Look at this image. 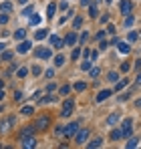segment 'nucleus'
I'll list each match as a JSON object with an SVG mask.
<instances>
[{"label":"nucleus","instance_id":"nucleus-1","mask_svg":"<svg viewBox=\"0 0 141 149\" xmlns=\"http://www.w3.org/2000/svg\"><path fill=\"white\" fill-rule=\"evenodd\" d=\"M87 139H89V129H79L77 135H75V143L77 145H85Z\"/></svg>","mask_w":141,"mask_h":149},{"label":"nucleus","instance_id":"nucleus-2","mask_svg":"<svg viewBox=\"0 0 141 149\" xmlns=\"http://www.w3.org/2000/svg\"><path fill=\"white\" fill-rule=\"evenodd\" d=\"M77 131H79V123H69L65 127V133H63V135H65L67 139H73V137L77 135Z\"/></svg>","mask_w":141,"mask_h":149},{"label":"nucleus","instance_id":"nucleus-3","mask_svg":"<svg viewBox=\"0 0 141 149\" xmlns=\"http://www.w3.org/2000/svg\"><path fill=\"white\" fill-rule=\"evenodd\" d=\"M20 145L26 149H32V147H36V139L32 137V135H26V137H20Z\"/></svg>","mask_w":141,"mask_h":149},{"label":"nucleus","instance_id":"nucleus-4","mask_svg":"<svg viewBox=\"0 0 141 149\" xmlns=\"http://www.w3.org/2000/svg\"><path fill=\"white\" fill-rule=\"evenodd\" d=\"M119 8H121V14H125V16H129V14H131V10H133V4H131L129 0H121V4H119Z\"/></svg>","mask_w":141,"mask_h":149},{"label":"nucleus","instance_id":"nucleus-5","mask_svg":"<svg viewBox=\"0 0 141 149\" xmlns=\"http://www.w3.org/2000/svg\"><path fill=\"white\" fill-rule=\"evenodd\" d=\"M131 127H133V119H125L123 121V129H121V133H123V137H129L131 135Z\"/></svg>","mask_w":141,"mask_h":149},{"label":"nucleus","instance_id":"nucleus-6","mask_svg":"<svg viewBox=\"0 0 141 149\" xmlns=\"http://www.w3.org/2000/svg\"><path fill=\"white\" fill-rule=\"evenodd\" d=\"M48 123H50V117H48V115H40V117L36 119L34 127H36V129H45V127H48Z\"/></svg>","mask_w":141,"mask_h":149},{"label":"nucleus","instance_id":"nucleus-7","mask_svg":"<svg viewBox=\"0 0 141 149\" xmlns=\"http://www.w3.org/2000/svg\"><path fill=\"white\" fill-rule=\"evenodd\" d=\"M73 107H75V103H73V101H65L63 111H61V117H69L70 113H73Z\"/></svg>","mask_w":141,"mask_h":149},{"label":"nucleus","instance_id":"nucleus-8","mask_svg":"<svg viewBox=\"0 0 141 149\" xmlns=\"http://www.w3.org/2000/svg\"><path fill=\"white\" fill-rule=\"evenodd\" d=\"M48 42L54 47V49H61V47H65V40H61L59 36H54V34H50L48 36Z\"/></svg>","mask_w":141,"mask_h":149},{"label":"nucleus","instance_id":"nucleus-9","mask_svg":"<svg viewBox=\"0 0 141 149\" xmlns=\"http://www.w3.org/2000/svg\"><path fill=\"white\" fill-rule=\"evenodd\" d=\"M50 54H52V52H50L48 49H38L36 50V58H43V61H48Z\"/></svg>","mask_w":141,"mask_h":149},{"label":"nucleus","instance_id":"nucleus-10","mask_svg":"<svg viewBox=\"0 0 141 149\" xmlns=\"http://www.w3.org/2000/svg\"><path fill=\"white\" fill-rule=\"evenodd\" d=\"M30 47H32V45H30V40H22V42H20V45H18V52H20V54H26V52H28V50H30Z\"/></svg>","mask_w":141,"mask_h":149},{"label":"nucleus","instance_id":"nucleus-11","mask_svg":"<svg viewBox=\"0 0 141 149\" xmlns=\"http://www.w3.org/2000/svg\"><path fill=\"white\" fill-rule=\"evenodd\" d=\"M111 93H113V91H109V89H105V91H101V93L97 95V103H103L105 99H109V97H111Z\"/></svg>","mask_w":141,"mask_h":149},{"label":"nucleus","instance_id":"nucleus-12","mask_svg":"<svg viewBox=\"0 0 141 149\" xmlns=\"http://www.w3.org/2000/svg\"><path fill=\"white\" fill-rule=\"evenodd\" d=\"M115 123H119V113H113V115H109V117H107V121H105V125H109V127H113Z\"/></svg>","mask_w":141,"mask_h":149},{"label":"nucleus","instance_id":"nucleus-13","mask_svg":"<svg viewBox=\"0 0 141 149\" xmlns=\"http://www.w3.org/2000/svg\"><path fill=\"white\" fill-rule=\"evenodd\" d=\"M101 145H103V139H101V137H97V139H93V141L87 143V147H89V149H97V147H101Z\"/></svg>","mask_w":141,"mask_h":149},{"label":"nucleus","instance_id":"nucleus-14","mask_svg":"<svg viewBox=\"0 0 141 149\" xmlns=\"http://www.w3.org/2000/svg\"><path fill=\"white\" fill-rule=\"evenodd\" d=\"M75 42H77V34H75V32H70L69 36L65 38V45H69V47H73Z\"/></svg>","mask_w":141,"mask_h":149},{"label":"nucleus","instance_id":"nucleus-15","mask_svg":"<svg viewBox=\"0 0 141 149\" xmlns=\"http://www.w3.org/2000/svg\"><path fill=\"white\" fill-rule=\"evenodd\" d=\"M0 12H12V2H2L0 4Z\"/></svg>","mask_w":141,"mask_h":149},{"label":"nucleus","instance_id":"nucleus-16","mask_svg":"<svg viewBox=\"0 0 141 149\" xmlns=\"http://www.w3.org/2000/svg\"><path fill=\"white\" fill-rule=\"evenodd\" d=\"M117 49L121 50V52H123V54H129V45H127V42H117Z\"/></svg>","mask_w":141,"mask_h":149},{"label":"nucleus","instance_id":"nucleus-17","mask_svg":"<svg viewBox=\"0 0 141 149\" xmlns=\"http://www.w3.org/2000/svg\"><path fill=\"white\" fill-rule=\"evenodd\" d=\"M121 137H123L121 129H113V131H111V139H113V141H117V139H121Z\"/></svg>","mask_w":141,"mask_h":149},{"label":"nucleus","instance_id":"nucleus-18","mask_svg":"<svg viewBox=\"0 0 141 149\" xmlns=\"http://www.w3.org/2000/svg\"><path fill=\"white\" fill-rule=\"evenodd\" d=\"M54 12H57V4H52V2H50V4H48V12H47V16H48V18H52V16H54Z\"/></svg>","mask_w":141,"mask_h":149},{"label":"nucleus","instance_id":"nucleus-19","mask_svg":"<svg viewBox=\"0 0 141 149\" xmlns=\"http://www.w3.org/2000/svg\"><path fill=\"white\" fill-rule=\"evenodd\" d=\"M65 61H67V58H65L63 54H59V56L54 58V67H63V65H65Z\"/></svg>","mask_w":141,"mask_h":149},{"label":"nucleus","instance_id":"nucleus-20","mask_svg":"<svg viewBox=\"0 0 141 149\" xmlns=\"http://www.w3.org/2000/svg\"><path fill=\"white\" fill-rule=\"evenodd\" d=\"M24 34H26V30H24V28H20V30H16V32H14V38H16V40H22Z\"/></svg>","mask_w":141,"mask_h":149},{"label":"nucleus","instance_id":"nucleus-21","mask_svg":"<svg viewBox=\"0 0 141 149\" xmlns=\"http://www.w3.org/2000/svg\"><path fill=\"white\" fill-rule=\"evenodd\" d=\"M47 34H48V32L45 30V28H43V30H36V34H34V38H36V40H40V38H45Z\"/></svg>","mask_w":141,"mask_h":149},{"label":"nucleus","instance_id":"nucleus-22","mask_svg":"<svg viewBox=\"0 0 141 149\" xmlns=\"http://www.w3.org/2000/svg\"><path fill=\"white\" fill-rule=\"evenodd\" d=\"M137 143H139V139H137V137H131V139L127 141V147H129V149H131V147H137Z\"/></svg>","mask_w":141,"mask_h":149},{"label":"nucleus","instance_id":"nucleus-23","mask_svg":"<svg viewBox=\"0 0 141 149\" xmlns=\"http://www.w3.org/2000/svg\"><path fill=\"white\" fill-rule=\"evenodd\" d=\"M34 129H36V127H26V129H24L22 133H20V137H26V135H32V133H34Z\"/></svg>","mask_w":141,"mask_h":149},{"label":"nucleus","instance_id":"nucleus-24","mask_svg":"<svg viewBox=\"0 0 141 149\" xmlns=\"http://www.w3.org/2000/svg\"><path fill=\"white\" fill-rule=\"evenodd\" d=\"M26 74H28V69H18V71H16V77H18V79H24V77H26Z\"/></svg>","mask_w":141,"mask_h":149},{"label":"nucleus","instance_id":"nucleus-25","mask_svg":"<svg viewBox=\"0 0 141 149\" xmlns=\"http://www.w3.org/2000/svg\"><path fill=\"white\" fill-rule=\"evenodd\" d=\"M125 85H127V79H123V81H117V85H115V91H121V89H125Z\"/></svg>","mask_w":141,"mask_h":149},{"label":"nucleus","instance_id":"nucleus-26","mask_svg":"<svg viewBox=\"0 0 141 149\" xmlns=\"http://www.w3.org/2000/svg\"><path fill=\"white\" fill-rule=\"evenodd\" d=\"M87 89V85L83 83V81H79V83H75V91H85Z\"/></svg>","mask_w":141,"mask_h":149},{"label":"nucleus","instance_id":"nucleus-27","mask_svg":"<svg viewBox=\"0 0 141 149\" xmlns=\"http://www.w3.org/2000/svg\"><path fill=\"white\" fill-rule=\"evenodd\" d=\"M32 111H34V107H30V105L22 107V115H32Z\"/></svg>","mask_w":141,"mask_h":149},{"label":"nucleus","instance_id":"nucleus-28","mask_svg":"<svg viewBox=\"0 0 141 149\" xmlns=\"http://www.w3.org/2000/svg\"><path fill=\"white\" fill-rule=\"evenodd\" d=\"M52 101H57V97H54V95H47V97L40 99V103H52Z\"/></svg>","mask_w":141,"mask_h":149},{"label":"nucleus","instance_id":"nucleus-29","mask_svg":"<svg viewBox=\"0 0 141 149\" xmlns=\"http://www.w3.org/2000/svg\"><path fill=\"white\" fill-rule=\"evenodd\" d=\"M127 38H129V42H135V40L139 38V32H129V36H127Z\"/></svg>","mask_w":141,"mask_h":149},{"label":"nucleus","instance_id":"nucleus-30","mask_svg":"<svg viewBox=\"0 0 141 149\" xmlns=\"http://www.w3.org/2000/svg\"><path fill=\"white\" fill-rule=\"evenodd\" d=\"M89 16H91V18H95V16H97V6H95V4H91V6H89Z\"/></svg>","mask_w":141,"mask_h":149},{"label":"nucleus","instance_id":"nucleus-31","mask_svg":"<svg viewBox=\"0 0 141 149\" xmlns=\"http://www.w3.org/2000/svg\"><path fill=\"white\" fill-rule=\"evenodd\" d=\"M69 93H70V87H69V85H65V87H61V95H63V97H67Z\"/></svg>","mask_w":141,"mask_h":149},{"label":"nucleus","instance_id":"nucleus-32","mask_svg":"<svg viewBox=\"0 0 141 149\" xmlns=\"http://www.w3.org/2000/svg\"><path fill=\"white\" fill-rule=\"evenodd\" d=\"M30 24H40V16L32 14V16H30Z\"/></svg>","mask_w":141,"mask_h":149},{"label":"nucleus","instance_id":"nucleus-33","mask_svg":"<svg viewBox=\"0 0 141 149\" xmlns=\"http://www.w3.org/2000/svg\"><path fill=\"white\" fill-rule=\"evenodd\" d=\"M81 24H83V18H81V16H77V18H75V22H73V28H79Z\"/></svg>","mask_w":141,"mask_h":149},{"label":"nucleus","instance_id":"nucleus-34","mask_svg":"<svg viewBox=\"0 0 141 149\" xmlns=\"http://www.w3.org/2000/svg\"><path fill=\"white\" fill-rule=\"evenodd\" d=\"M81 69H83V71H89V69H91V61H87V58H85V63L81 65Z\"/></svg>","mask_w":141,"mask_h":149},{"label":"nucleus","instance_id":"nucleus-35","mask_svg":"<svg viewBox=\"0 0 141 149\" xmlns=\"http://www.w3.org/2000/svg\"><path fill=\"white\" fill-rule=\"evenodd\" d=\"M22 14L24 16H32V6H26V8L22 10Z\"/></svg>","mask_w":141,"mask_h":149},{"label":"nucleus","instance_id":"nucleus-36","mask_svg":"<svg viewBox=\"0 0 141 149\" xmlns=\"http://www.w3.org/2000/svg\"><path fill=\"white\" fill-rule=\"evenodd\" d=\"M89 77L97 79V77H99V69H89Z\"/></svg>","mask_w":141,"mask_h":149},{"label":"nucleus","instance_id":"nucleus-37","mask_svg":"<svg viewBox=\"0 0 141 149\" xmlns=\"http://www.w3.org/2000/svg\"><path fill=\"white\" fill-rule=\"evenodd\" d=\"M107 79H109V81H111V83H117V73H109V77H107Z\"/></svg>","mask_w":141,"mask_h":149},{"label":"nucleus","instance_id":"nucleus-38","mask_svg":"<svg viewBox=\"0 0 141 149\" xmlns=\"http://www.w3.org/2000/svg\"><path fill=\"white\" fill-rule=\"evenodd\" d=\"M129 69H131V65H129V63H123V65H121V73H127Z\"/></svg>","mask_w":141,"mask_h":149},{"label":"nucleus","instance_id":"nucleus-39","mask_svg":"<svg viewBox=\"0 0 141 149\" xmlns=\"http://www.w3.org/2000/svg\"><path fill=\"white\" fill-rule=\"evenodd\" d=\"M40 73H43V71H40V67H38V65H34V67H32V74H36V77H38Z\"/></svg>","mask_w":141,"mask_h":149},{"label":"nucleus","instance_id":"nucleus-40","mask_svg":"<svg viewBox=\"0 0 141 149\" xmlns=\"http://www.w3.org/2000/svg\"><path fill=\"white\" fill-rule=\"evenodd\" d=\"M12 58V52H2V61H10Z\"/></svg>","mask_w":141,"mask_h":149},{"label":"nucleus","instance_id":"nucleus-41","mask_svg":"<svg viewBox=\"0 0 141 149\" xmlns=\"http://www.w3.org/2000/svg\"><path fill=\"white\" fill-rule=\"evenodd\" d=\"M45 77H47V79H52V77H54V69H48L47 73H45Z\"/></svg>","mask_w":141,"mask_h":149},{"label":"nucleus","instance_id":"nucleus-42","mask_svg":"<svg viewBox=\"0 0 141 149\" xmlns=\"http://www.w3.org/2000/svg\"><path fill=\"white\" fill-rule=\"evenodd\" d=\"M79 54H81V50L75 49V50H73V54H70V58H73V61H75V58H79Z\"/></svg>","mask_w":141,"mask_h":149},{"label":"nucleus","instance_id":"nucleus-43","mask_svg":"<svg viewBox=\"0 0 141 149\" xmlns=\"http://www.w3.org/2000/svg\"><path fill=\"white\" fill-rule=\"evenodd\" d=\"M133 22H135V20H133L131 16H127V18H125V26H133Z\"/></svg>","mask_w":141,"mask_h":149},{"label":"nucleus","instance_id":"nucleus-44","mask_svg":"<svg viewBox=\"0 0 141 149\" xmlns=\"http://www.w3.org/2000/svg\"><path fill=\"white\" fill-rule=\"evenodd\" d=\"M87 38H89V32H83V34H81V38H79V42H85Z\"/></svg>","mask_w":141,"mask_h":149},{"label":"nucleus","instance_id":"nucleus-45","mask_svg":"<svg viewBox=\"0 0 141 149\" xmlns=\"http://www.w3.org/2000/svg\"><path fill=\"white\" fill-rule=\"evenodd\" d=\"M63 133H65V129H63V127H57V129H54V135H59V137H61Z\"/></svg>","mask_w":141,"mask_h":149},{"label":"nucleus","instance_id":"nucleus-46","mask_svg":"<svg viewBox=\"0 0 141 149\" xmlns=\"http://www.w3.org/2000/svg\"><path fill=\"white\" fill-rule=\"evenodd\" d=\"M59 8H61V10H69V4H67V2H61Z\"/></svg>","mask_w":141,"mask_h":149},{"label":"nucleus","instance_id":"nucleus-47","mask_svg":"<svg viewBox=\"0 0 141 149\" xmlns=\"http://www.w3.org/2000/svg\"><path fill=\"white\" fill-rule=\"evenodd\" d=\"M4 22H8V16L6 14H0V24H4Z\"/></svg>","mask_w":141,"mask_h":149},{"label":"nucleus","instance_id":"nucleus-48","mask_svg":"<svg viewBox=\"0 0 141 149\" xmlns=\"http://www.w3.org/2000/svg\"><path fill=\"white\" fill-rule=\"evenodd\" d=\"M107 32H109V34H113V32H115V26L109 24V26H107Z\"/></svg>","mask_w":141,"mask_h":149},{"label":"nucleus","instance_id":"nucleus-49","mask_svg":"<svg viewBox=\"0 0 141 149\" xmlns=\"http://www.w3.org/2000/svg\"><path fill=\"white\" fill-rule=\"evenodd\" d=\"M83 56H85V58H89V56H91V50L85 49V50H83Z\"/></svg>","mask_w":141,"mask_h":149},{"label":"nucleus","instance_id":"nucleus-50","mask_svg":"<svg viewBox=\"0 0 141 149\" xmlns=\"http://www.w3.org/2000/svg\"><path fill=\"white\" fill-rule=\"evenodd\" d=\"M107 47H109V42H107V40H103V42H101V50H105Z\"/></svg>","mask_w":141,"mask_h":149},{"label":"nucleus","instance_id":"nucleus-51","mask_svg":"<svg viewBox=\"0 0 141 149\" xmlns=\"http://www.w3.org/2000/svg\"><path fill=\"white\" fill-rule=\"evenodd\" d=\"M89 2H91V0H81V4H83V6H87Z\"/></svg>","mask_w":141,"mask_h":149},{"label":"nucleus","instance_id":"nucleus-52","mask_svg":"<svg viewBox=\"0 0 141 149\" xmlns=\"http://www.w3.org/2000/svg\"><path fill=\"white\" fill-rule=\"evenodd\" d=\"M137 85H141V73L137 74Z\"/></svg>","mask_w":141,"mask_h":149},{"label":"nucleus","instance_id":"nucleus-53","mask_svg":"<svg viewBox=\"0 0 141 149\" xmlns=\"http://www.w3.org/2000/svg\"><path fill=\"white\" fill-rule=\"evenodd\" d=\"M2 99H4V93H2V91H0V101H2Z\"/></svg>","mask_w":141,"mask_h":149},{"label":"nucleus","instance_id":"nucleus-54","mask_svg":"<svg viewBox=\"0 0 141 149\" xmlns=\"http://www.w3.org/2000/svg\"><path fill=\"white\" fill-rule=\"evenodd\" d=\"M18 2H20V4H26V2H28V0H18Z\"/></svg>","mask_w":141,"mask_h":149},{"label":"nucleus","instance_id":"nucleus-55","mask_svg":"<svg viewBox=\"0 0 141 149\" xmlns=\"http://www.w3.org/2000/svg\"><path fill=\"white\" fill-rule=\"evenodd\" d=\"M2 49H4V45H2V42H0V50H2Z\"/></svg>","mask_w":141,"mask_h":149},{"label":"nucleus","instance_id":"nucleus-56","mask_svg":"<svg viewBox=\"0 0 141 149\" xmlns=\"http://www.w3.org/2000/svg\"><path fill=\"white\" fill-rule=\"evenodd\" d=\"M0 89H2V81H0Z\"/></svg>","mask_w":141,"mask_h":149},{"label":"nucleus","instance_id":"nucleus-57","mask_svg":"<svg viewBox=\"0 0 141 149\" xmlns=\"http://www.w3.org/2000/svg\"><path fill=\"white\" fill-rule=\"evenodd\" d=\"M107 2H111V0H107Z\"/></svg>","mask_w":141,"mask_h":149}]
</instances>
